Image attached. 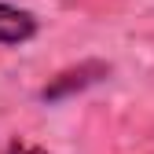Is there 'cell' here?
Masks as SVG:
<instances>
[{
  "mask_svg": "<svg viewBox=\"0 0 154 154\" xmlns=\"http://www.w3.org/2000/svg\"><path fill=\"white\" fill-rule=\"evenodd\" d=\"M106 73H110V66H106V63H99V59H88V63L66 66V70H59V73H55L51 81L41 88V99H44V103L70 99L73 92H85V88H92V85H99Z\"/></svg>",
  "mask_w": 154,
  "mask_h": 154,
  "instance_id": "1",
  "label": "cell"
},
{
  "mask_svg": "<svg viewBox=\"0 0 154 154\" xmlns=\"http://www.w3.org/2000/svg\"><path fill=\"white\" fill-rule=\"evenodd\" d=\"M37 37V18L26 8L0 0V44H26Z\"/></svg>",
  "mask_w": 154,
  "mask_h": 154,
  "instance_id": "2",
  "label": "cell"
},
{
  "mask_svg": "<svg viewBox=\"0 0 154 154\" xmlns=\"http://www.w3.org/2000/svg\"><path fill=\"white\" fill-rule=\"evenodd\" d=\"M8 154H44V150H41V147H26V143H11Z\"/></svg>",
  "mask_w": 154,
  "mask_h": 154,
  "instance_id": "3",
  "label": "cell"
}]
</instances>
